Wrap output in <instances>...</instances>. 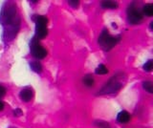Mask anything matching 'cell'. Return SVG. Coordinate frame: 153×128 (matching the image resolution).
<instances>
[{
  "instance_id": "3",
  "label": "cell",
  "mask_w": 153,
  "mask_h": 128,
  "mask_svg": "<svg viewBox=\"0 0 153 128\" xmlns=\"http://www.w3.org/2000/svg\"><path fill=\"white\" fill-rule=\"evenodd\" d=\"M123 77L119 78V75H117L116 77H114L111 78L109 81L104 85L103 88L100 91V94H110V93H116L118 90L121 89L123 86L122 83Z\"/></svg>"
},
{
  "instance_id": "16",
  "label": "cell",
  "mask_w": 153,
  "mask_h": 128,
  "mask_svg": "<svg viewBox=\"0 0 153 128\" xmlns=\"http://www.w3.org/2000/svg\"><path fill=\"white\" fill-rule=\"evenodd\" d=\"M5 94H6V90H5V88L3 86H1V85H0V98L4 97Z\"/></svg>"
},
{
  "instance_id": "9",
  "label": "cell",
  "mask_w": 153,
  "mask_h": 128,
  "mask_svg": "<svg viewBox=\"0 0 153 128\" xmlns=\"http://www.w3.org/2000/svg\"><path fill=\"white\" fill-rule=\"evenodd\" d=\"M102 7L104 9H116L118 7V3L115 1H102Z\"/></svg>"
},
{
  "instance_id": "14",
  "label": "cell",
  "mask_w": 153,
  "mask_h": 128,
  "mask_svg": "<svg viewBox=\"0 0 153 128\" xmlns=\"http://www.w3.org/2000/svg\"><path fill=\"white\" fill-rule=\"evenodd\" d=\"M143 68V70L146 71V72H150V71L153 69V60L150 59V60L146 61Z\"/></svg>"
},
{
  "instance_id": "10",
  "label": "cell",
  "mask_w": 153,
  "mask_h": 128,
  "mask_svg": "<svg viewBox=\"0 0 153 128\" xmlns=\"http://www.w3.org/2000/svg\"><path fill=\"white\" fill-rule=\"evenodd\" d=\"M143 13L147 16H153V5H151V4H147V5L143 6Z\"/></svg>"
},
{
  "instance_id": "5",
  "label": "cell",
  "mask_w": 153,
  "mask_h": 128,
  "mask_svg": "<svg viewBox=\"0 0 153 128\" xmlns=\"http://www.w3.org/2000/svg\"><path fill=\"white\" fill-rule=\"evenodd\" d=\"M127 20L130 24H139L143 20L142 13L134 5L129 6L127 9Z\"/></svg>"
},
{
  "instance_id": "4",
  "label": "cell",
  "mask_w": 153,
  "mask_h": 128,
  "mask_svg": "<svg viewBox=\"0 0 153 128\" xmlns=\"http://www.w3.org/2000/svg\"><path fill=\"white\" fill-rule=\"evenodd\" d=\"M31 51L33 55L35 56L36 58L37 59H42L44 58L45 56L47 55V51L43 46H41L39 43H38V39L33 37V38L31 40Z\"/></svg>"
},
{
  "instance_id": "7",
  "label": "cell",
  "mask_w": 153,
  "mask_h": 128,
  "mask_svg": "<svg viewBox=\"0 0 153 128\" xmlns=\"http://www.w3.org/2000/svg\"><path fill=\"white\" fill-rule=\"evenodd\" d=\"M130 115L126 112V111H122V112H120L119 113V115L117 117V120L119 122H121V123H126L128 122L129 121H130Z\"/></svg>"
},
{
  "instance_id": "2",
  "label": "cell",
  "mask_w": 153,
  "mask_h": 128,
  "mask_svg": "<svg viewBox=\"0 0 153 128\" xmlns=\"http://www.w3.org/2000/svg\"><path fill=\"white\" fill-rule=\"evenodd\" d=\"M48 18L44 16H38L36 19V38L42 39L46 37L48 34L47 30Z\"/></svg>"
},
{
  "instance_id": "17",
  "label": "cell",
  "mask_w": 153,
  "mask_h": 128,
  "mask_svg": "<svg viewBox=\"0 0 153 128\" xmlns=\"http://www.w3.org/2000/svg\"><path fill=\"white\" fill-rule=\"evenodd\" d=\"M13 114L16 116H19V115H21L22 112H21L20 109H16V110H14V112H13Z\"/></svg>"
},
{
  "instance_id": "12",
  "label": "cell",
  "mask_w": 153,
  "mask_h": 128,
  "mask_svg": "<svg viewBox=\"0 0 153 128\" xmlns=\"http://www.w3.org/2000/svg\"><path fill=\"white\" fill-rule=\"evenodd\" d=\"M95 72L97 75H106L108 73V69L105 67L103 64H100L99 67L96 69Z\"/></svg>"
},
{
  "instance_id": "6",
  "label": "cell",
  "mask_w": 153,
  "mask_h": 128,
  "mask_svg": "<svg viewBox=\"0 0 153 128\" xmlns=\"http://www.w3.org/2000/svg\"><path fill=\"white\" fill-rule=\"evenodd\" d=\"M33 97V92L31 88H25L20 92V98L23 101H30Z\"/></svg>"
},
{
  "instance_id": "1",
  "label": "cell",
  "mask_w": 153,
  "mask_h": 128,
  "mask_svg": "<svg viewBox=\"0 0 153 128\" xmlns=\"http://www.w3.org/2000/svg\"><path fill=\"white\" fill-rule=\"evenodd\" d=\"M120 41V36H111L107 29H104L99 37V44L104 51L111 50Z\"/></svg>"
},
{
  "instance_id": "18",
  "label": "cell",
  "mask_w": 153,
  "mask_h": 128,
  "mask_svg": "<svg viewBox=\"0 0 153 128\" xmlns=\"http://www.w3.org/2000/svg\"><path fill=\"white\" fill-rule=\"evenodd\" d=\"M3 109H4V103L1 101H0V111H2Z\"/></svg>"
},
{
  "instance_id": "13",
  "label": "cell",
  "mask_w": 153,
  "mask_h": 128,
  "mask_svg": "<svg viewBox=\"0 0 153 128\" xmlns=\"http://www.w3.org/2000/svg\"><path fill=\"white\" fill-rule=\"evenodd\" d=\"M143 87L148 93H150V94L153 93V83L151 81H145V82H143Z\"/></svg>"
},
{
  "instance_id": "8",
  "label": "cell",
  "mask_w": 153,
  "mask_h": 128,
  "mask_svg": "<svg viewBox=\"0 0 153 128\" xmlns=\"http://www.w3.org/2000/svg\"><path fill=\"white\" fill-rule=\"evenodd\" d=\"M82 81L84 83V85H86L87 87H92L94 83H95V80L92 75H86L83 77L82 78Z\"/></svg>"
},
{
  "instance_id": "15",
  "label": "cell",
  "mask_w": 153,
  "mask_h": 128,
  "mask_svg": "<svg viewBox=\"0 0 153 128\" xmlns=\"http://www.w3.org/2000/svg\"><path fill=\"white\" fill-rule=\"evenodd\" d=\"M69 3V5L72 6L73 8H78L79 5V1H76V0H70V1H68Z\"/></svg>"
},
{
  "instance_id": "11",
  "label": "cell",
  "mask_w": 153,
  "mask_h": 128,
  "mask_svg": "<svg viewBox=\"0 0 153 128\" xmlns=\"http://www.w3.org/2000/svg\"><path fill=\"white\" fill-rule=\"evenodd\" d=\"M30 66L33 71H35L36 73H40L42 67H41V64L38 62V61H33V62L30 63Z\"/></svg>"
}]
</instances>
